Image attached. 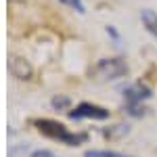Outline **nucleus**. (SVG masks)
Returning a JSON list of instances; mask_svg holds the SVG:
<instances>
[{"label": "nucleus", "instance_id": "1", "mask_svg": "<svg viewBox=\"0 0 157 157\" xmlns=\"http://www.w3.org/2000/svg\"><path fill=\"white\" fill-rule=\"evenodd\" d=\"M128 73V65L121 57H111V59H101L92 67L90 75L97 82H111V80H120Z\"/></svg>", "mask_w": 157, "mask_h": 157}, {"label": "nucleus", "instance_id": "5", "mask_svg": "<svg viewBox=\"0 0 157 157\" xmlns=\"http://www.w3.org/2000/svg\"><path fill=\"white\" fill-rule=\"evenodd\" d=\"M9 71H11V75L17 78V80H32V75H34L32 65H29L23 57H17V55H11V57H9Z\"/></svg>", "mask_w": 157, "mask_h": 157}, {"label": "nucleus", "instance_id": "8", "mask_svg": "<svg viewBox=\"0 0 157 157\" xmlns=\"http://www.w3.org/2000/svg\"><path fill=\"white\" fill-rule=\"evenodd\" d=\"M59 2H63L65 6H69V9H73L78 13H84V2L82 0H59Z\"/></svg>", "mask_w": 157, "mask_h": 157}, {"label": "nucleus", "instance_id": "13", "mask_svg": "<svg viewBox=\"0 0 157 157\" xmlns=\"http://www.w3.org/2000/svg\"><path fill=\"white\" fill-rule=\"evenodd\" d=\"M107 34H109V36H111V38H113V40H117V38H120V36H117V32H115V29H113L111 25H109V27H107Z\"/></svg>", "mask_w": 157, "mask_h": 157}, {"label": "nucleus", "instance_id": "4", "mask_svg": "<svg viewBox=\"0 0 157 157\" xmlns=\"http://www.w3.org/2000/svg\"><path fill=\"white\" fill-rule=\"evenodd\" d=\"M71 120H107L109 111L105 107H98L92 103H80L75 109H71L67 113Z\"/></svg>", "mask_w": 157, "mask_h": 157}, {"label": "nucleus", "instance_id": "11", "mask_svg": "<svg viewBox=\"0 0 157 157\" xmlns=\"http://www.w3.org/2000/svg\"><path fill=\"white\" fill-rule=\"evenodd\" d=\"M23 151H27V145H25V147H13L11 153H9V157H17L19 153H23Z\"/></svg>", "mask_w": 157, "mask_h": 157}, {"label": "nucleus", "instance_id": "9", "mask_svg": "<svg viewBox=\"0 0 157 157\" xmlns=\"http://www.w3.org/2000/svg\"><path fill=\"white\" fill-rule=\"evenodd\" d=\"M121 134H128V126H115V130H107L105 136H121Z\"/></svg>", "mask_w": 157, "mask_h": 157}, {"label": "nucleus", "instance_id": "14", "mask_svg": "<svg viewBox=\"0 0 157 157\" xmlns=\"http://www.w3.org/2000/svg\"><path fill=\"white\" fill-rule=\"evenodd\" d=\"M21 2H25V0H21Z\"/></svg>", "mask_w": 157, "mask_h": 157}, {"label": "nucleus", "instance_id": "2", "mask_svg": "<svg viewBox=\"0 0 157 157\" xmlns=\"http://www.w3.org/2000/svg\"><path fill=\"white\" fill-rule=\"evenodd\" d=\"M34 126L44 136L55 138V140H61L65 145H78V143H84L86 140V134H71L63 124H59V121H55V120H36Z\"/></svg>", "mask_w": 157, "mask_h": 157}, {"label": "nucleus", "instance_id": "10", "mask_svg": "<svg viewBox=\"0 0 157 157\" xmlns=\"http://www.w3.org/2000/svg\"><path fill=\"white\" fill-rule=\"evenodd\" d=\"M67 105H69V98H67V97H55V98H52V107H57V109H65V107H67Z\"/></svg>", "mask_w": 157, "mask_h": 157}, {"label": "nucleus", "instance_id": "7", "mask_svg": "<svg viewBox=\"0 0 157 157\" xmlns=\"http://www.w3.org/2000/svg\"><path fill=\"white\" fill-rule=\"evenodd\" d=\"M84 157H130V155H121L115 151H86Z\"/></svg>", "mask_w": 157, "mask_h": 157}, {"label": "nucleus", "instance_id": "6", "mask_svg": "<svg viewBox=\"0 0 157 157\" xmlns=\"http://www.w3.org/2000/svg\"><path fill=\"white\" fill-rule=\"evenodd\" d=\"M140 21L147 27V32L157 38V13L151 11V9H145V11L140 13Z\"/></svg>", "mask_w": 157, "mask_h": 157}, {"label": "nucleus", "instance_id": "12", "mask_svg": "<svg viewBox=\"0 0 157 157\" xmlns=\"http://www.w3.org/2000/svg\"><path fill=\"white\" fill-rule=\"evenodd\" d=\"M32 157H55V155H52L50 151H46V149H42V151H34Z\"/></svg>", "mask_w": 157, "mask_h": 157}, {"label": "nucleus", "instance_id": "3", "mask_svg": "<svg viewBox=\"0 0 157 157\" xmlns=\"http://www.w3.org/2000/svg\"><path fill=\"white\" fill-rule=\"evenodd\" d=\"M149 97H151V88L145 86L143 82H136V84L124 88V105L128 109V113H130V115H140V113H145V107H140V105H143V101H147Z\"/></svg>", "mask_w": 157, "mask_h": 157}]
</instances>
